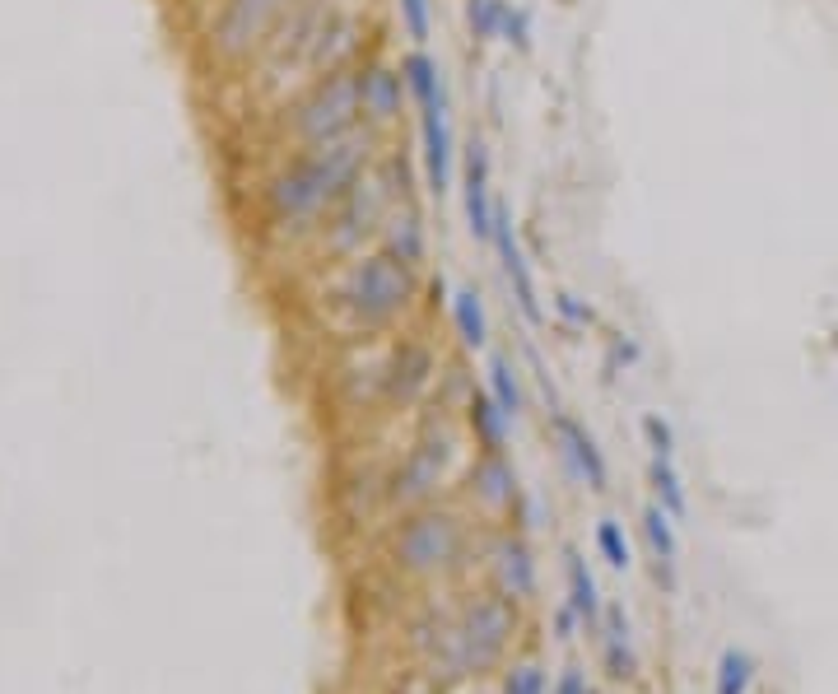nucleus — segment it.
I'll return each mask as SVG.
<instances>
[{
  "mask_svg": "<svg viewBox=\"0 0 838 694\" xmlns=\"http://www.w3.org/2000/svg\"><path fill=\"white\" fill-rule=\"evenodd\" d=\"M489 396H494V406H499L508 420L522 415V382H517V364L508 354H494V359H489Z\"/></svg>",
  "mask_w": 838,
  "mask_h": 694,
  "instance_id": "obj_23",
  "label": "nucleus"
},
{
  "mask_svg": "<svg viewBox=\"0 0 838 694\" xmlns=\"http://www.w3.org/2000/svg\"><path fill=\"white\" fill-rule=\"evenodd\" d=\"M466 420H471V434H475L480 448H485V452H503V443H508V415L494 406V396L475 392L471 406H466Z\"/></svg>",
  "mask_w": 838,
  "mask_h": 694,
  "instance_id": "obj_19",
  "label": "nucleus"
},
{
  "mask_svg": "<svg viewBox=\"0 0 838 694\" xmlns=\"http://www.w3.org/2000/svg\"><path fill=\"white\" fill-rule=\"evenodd\" d=\"M429 378H433V350L419 341H401L392 354V364H387L382 392H387V401H396V406H410V401L429 387Z\"/></svg>",
  "mask_w": 838,
  "mask_h": 694,
  "instance_id": "obj_11",
  "label": "nucleus"
},
{
  "mask_svg": "<svg viewBox=\"0 0 838 694\" xmlns=\"http://www.w3.org/2000/svg\"><path fill=\"white\" fill-rule=\"evenodd\" d=\"M503 38L513 42L517 52L527 56L531 52V14L527 10H513V5H508V14H503Z\"/></svg>",
  "mask_w": 838,
  "mask_h": 694,
  "instance_id": "obj_30",
  "label": "nucleus"
},
{
  "mask_svg": "<svg viewBox=\"0 0 838 694\" xmlns=\"http://www.w3.org/2000/svg\"><path fill=\"white\" fill-rule=\"evenodd\" d=\"M564 569H568V606L578 611L582 625L592 629L596 620H601V611H606V606H601V587H596L592 569H587V559H582L573 545L564 550Z\"/></svg>",
  "mask_w": 838,
  "mask_h": 694,
  "instance_id": "obj_17",
  "label": "nucleus"
},
{
  "mask_svg": "<svg viewBox=\"0 0 838 694\" xmlns=\"http://www.w3.org/2000/svg\"><path fill=\"white\" fill-rule=\"evenodd\" d=\"M452 327H457L461 345L466 350H485L489 345V317H485V299H480V289L466 285L452 294Z\"/></svg>",
  "mask_w": 838,
  "mask_h": 694,
  "instance_id": "obj_18",
  "label": "nucleus"
},
{
  "mask_svg": "<svg viewBox=\"0 0 838 694\" xmlns=\"http://www.w3.org/2000/svg\"><path fill=\"white\" fill-rule=\"evenodd\" d=\"M494 583H499L503 597H513V601L536 597V559H531L522 536H503L494 545Z\"/></svg>",
  "mask_w": 838,
  "mask_h": 694,
  "instance_id": "obj_13",
  "label": "nucleus"
},
{
  "mask_svg": "<svg viewBox=\"0 0 838 694\" xmlns=\"http://www.w3.org/2000/svg\"><path fill=\"white\" fill-rule=\"evenodd\" d=\"M550 694H592V690H587V681H582V671H578V667H564Z\"/></svg>",
  "mask_w": 838,
  "mask_h": 694,
  "instance_id": "obj_32",
  "label": "nucleus"
},
{
  "mask_svg": "<svg viewBox=\"0 0 838 694\" xmlns=\"http://www.w3.org/2000/svg\"><path fill=\"white\" fill-rule=\"evenodd\" d=\"M415 294H419L415 266L382 247V252H373V257H364L354 266L340 299H345V308H350V317L359 327H387V322H396L415 303Z\"/></svg>",
  "mask_w": 838,
  "mask_h": 694,
  "instance_id": "obj_2",
  "label": "nucleus"
},
{
  "mask_svg": "<svg viewBox=\"0 0 838 694\" xmlns=\"http://www.w3.org/2000/svg\"><path fill=\"white\" fill-rule=\"evenodd\" d=\"M643 438H648L652 457H676V429H671V420H662V415H643Z\"/></svg>",
  "mask_w": 838,
  "mask_h": 694,
  "instance_id": "obj_29",
  "label": "nucleus"
},
{
  "mask_svg": "<svg viewBox=\"0 0 838 694\" xmlns=\"http://www.w3.org/2000/svg\"><path fill=\"white\" fill-rule=\"evenodd\" d=\"M447 462H452V443H447V438H438V434L419 438L415 448H410V457L401 462V471L392 476V490H387L392 504H401V508L424 504V499L438 490Z\"/></svg>",
  "mask_w": 838,
  "mask_h": 694,
  "instance_id": "obj_6",
  "label": "nucleus"
},
{
  "mask_svg": "<svg viewBox=\"0 0 838 694\" xmlns=\"http://www.w3.org/2000/svg\"><path fill=\"white\" fill-rule=\"evenodd\" d=\"M401 75H406V94L415 98V108H429V103H438V98H443L438 66H433V56L424 52V47L406 52V61H401Z\"/></svg>",
  "mask_w": 838,
  "mask_h": 694,
  "instance_id": "obj_20",
  "label": "nucleus"
},
{
  "mask_svg": "<svg viewBox=\"0 0 838 694\" xmlns=\"http://www.w3.org/2000/svg\"><path fill=\"white\" fill-rule=\"evenodd\" d=\"M643 536H648L652 559H657V583L676 587V559H680L676 518H671L662 504H648V508H643Z\"/></svg>",
  "mask_w": 838,
  "mask_h": 694,
  "instance_id": "obj_14",
  "label": "nucleus"
},
{
  "mask_svg": "<svg viewBox=\"0 0 838 694\" xmlns=\"http://www.w3.org/2000/svg\"><path fill=\"white\" fill-rule=\"evenodd\" d=\"M648 480H652V490H657V504H662L671 518H685V513H690V499H685V485H680L676 457H652Z\"/></svg>",
  "mask_w": 838,
  "mask_h": 694,
  "instance_id": "obj_24",
  "label": "nucleus"
},
{
  "mask_svg": "<svg viewBox=\"0 0 838 694\" xmlns=\"http://www.w3.org/2000/svg\"><path fill=\"white\" fill-rule=\"evenodd\" d=\"M359 94H364V117L368 122H392L401 112V94H406V75L401 66H387V61H368L359 66Z\"/></svg>",
  "mask_w": 838,
  "mask_h": 694,
  "instance_id": "obj_12",
  "label": "nucleus"
},
{
  "mask_svg": "<svg viewBox=\"0 0 838 694\" xmlns=\"http://www.w3.org/2000/svg\"><path fill=\"white\" fill-rule=\"evenodd\" d=\"M401 5V24H406V38L415 42V47H424L433 33V10L429 0H396Z\"/></svg>",
  "mask_w": 838,
  "mask_h": 694,
  "instance_id": "obj_27",
  "label": "nucleus"
},
{
  "mask_svg": "<svg viewBox=\"0 0 838 694\" xmlns=\"http://www.w3.org/2000/svg\"><path fill=\"white\" fill-rule=\"evenodd\" d=\"M364 117V94H359V70L340 66L326 70L294 108V136L317 150V145H336L359 126Z\"/></svg>",
  "mask_w": 838,
  "mask_h": 694,
  "instance_id": "obj_3",
  "label": "nucleus"
},
{
  "mask_svg": "<svg viewBox=\"0 0 838 694\" xmlns=\"http://www.w3.org/2000/svg\"><path fill=\"white\" fill-rule=\"evenodd\" d=\"M755 653H745V648H727V653L717 657V671H713V694H750L755 685Z\"/></svg>",
  "mask_w": 838,
  "mask_h": 694,
  "instance_id": "obj_22",
  "label": "nucleus"
},
{
  "mask_svg": "<svg viewBox=\"0 0 838 694\" xmlns=\"http://www.w3.org/2000/svg\"><path fill=\"white\" fill-rule=\"evenodd\" d=\"M419 145H424V177H429V191L443 196L452 191V122H447V98L419 108Z\"/></svg>",
  "mask_w": 838,
  "mask_h": 694,
  "instance_id": "obj_9",
  "label": "nucleus"
},
{
  "mask_svg": "<svg viewBox=\"0 0 838 694\" xmlns=\"http://www.w3.org/2000/svg\"><path fill=\"white\" fill-rule=\"evenodd\" d=\"M494 247H499L503 275H508V285H513L517 313L527 317V327H541V322H545V308H541V294H536V275H531V261L522 257V247H517L513 215H508L503 205H494Z\"/></svg>",
  "mask_w": 838,
  "mask_h": 694,
  "instance_id": "obj_7",
  "label": "nucleus"
},
{
  "mask_svg": "<svg viewBox=\"0 0 838 694\" xmlns=\"http://www.w3.org/2000/svg\"><path fill=\"white\" fill-rule=\"evenodd\" d=\"M555 313L564 317L568 327H587V322H592V303H582L578 294H555Z\"/></svg>",
  "mask_w": 838,
  "mask_h": 694,
  "instance_id": "obj_31",
  "label": "nucleus"
},
{
  "mask_svg": "<svg viewBox=\"0 0 838 694\" xmlns=\"http://www.w3.org/2000/svg\"><path fill=\"white\" fill-rule=\"evenodd\" d=\"M596 550H601V559H606L610 569H620V573H629V564H634L629 536H624V527L615 518H601V522H596Z\"/></svg>",
  "mask_w": 838,
  "mask_h": 694,
  "instance_id": "obj_25",
  "label": "nucleus"
},
{
  "mask_svg": "<svg viewBox=\"0 0 838 694\" xmlns=\"http://www.w3.org/2000/svg\"><path fill=\"white\" fill-rule=\"evenodd\" d=\"M503 14H508V0H471L466 5V24H471L475 42H494L503 38Z\"/></svg>",
  "mask_w": 838,
  "mask_h": 694,
  "instance_id": "obj_26",
  "label": "nucleus"
},
{
  "mask_svg": "<svg viewBox=\"0 0 838 694\" xmlns=\"http://www.w3.org/2000/svg\"><path fill=\"white\" fill-rule=\"evenodd\" d=\"M555 434H559V443H564V457H568V471L587 485V490H606L610 485V466H606V457H601V448H596V438L582 429L568 410H555Z\"/></svg>",
  "mask_w": 838,
  "mask_h": 694,
  "instance_id": "obj_10",
  "label": "nucleus"
},
{
  "mask_svg": "<svg viewBox=\"0 0 838 694\" xmlns=\"http://www.w3.org/2000/svg\"><path fill=\"white\" fill-rule=\"evenodd\" d=\"M503 694H545V671L536 662H517L503 671Z\"/></svg>",
  "mask_w": 838,
  "mask_h": 694,
  "instance_id": "obj_28",
  "label": "nucleus"
},
{
  "mask_svg": "<svg viewBox=\"0 0 838 694\" xmlns=\"http://www.w3.org/2000/svg\"><path fill=\"white\" fill-rule=\"evenodd\" d=\"M461 545H466V531H461L457 513L424 508V513L401 522V531H396V541H392V559H396V569L410 573V578H429V573H443L457 564Z\"/></svg>",
  "mask_w": 838,
  "mask_h": 694,
  "instance_id": "obj_4",
  "label": "nucleus"
},
{
  "mask_svg": "<svg viewBox=\"0 0 838 694\" xmlns=\"http://www.w3.org/2000/svg\"><path fill=\"white\" fill-rule=\"evenodd\" d=\"M601 648H606L610 681H634V676H638V653H634V629H629L624 606H610V611H606V634H601Z\"/></svg>",
  "mask_w": 838,
  "mask_h": 694,
  "instance_id": "obj_15",
  "label": "nucleus"
},
{
  "mask_svg": "<svg viewBox=\"0 0 838 694\" xmlns=\"http://www.w3.org/2000/svg\"><path fill=\"white\" fill-rule=\"evenodd\" d=\"M424 247H429L424 243V219H419L415 205H406V210L387 224V252L410 261V266H419V261H424Z\"/></svg>",
  "mask_w": 838,
  "mask_h": 694,
  "instance_id": "obj_21",
  "label": "nucleus"
},
{
  "mask_svg": "<svg viewBox=\"0 0 838 694\" xmlns=\"http://www.w3.org/2000/svg\"><path fill=\"white\" fill-rule=\"evenodd\" d=\"M461 205H466V224L475 238L494 243V196H489V145L480 136L466 140L461 154Z\"/></svg>",
  "mask_w": 838,
  "mask_h": 694,
  "instance_id": "obj_8",
  "label": "nucleus"
},
{
  "mask_svg": "<svg viewBox=\"0 0 838 694\" xmlns=\"http://www.w3.org/2000/svg\"><path fill=\"white\" fill-rule=\"evenodd\" d=\"M471 490L485 508H508L517 494V480H513V466L503 462V452H485L480 466L471 471Z\"/></svg>",
  "mask_w": 838,
  "mask_h": 694,
  "instance_id": "obj_16",
  "label": "nucleus"
},
{
  "mask_svg": "<svg viewBox=\"0 0 838 694\" xmlns=\"http://www.w3.org/2000/svg\"><path fill=\"white\" fill-rule=\"evenodd\" d=\"M364 145L359 140H336V145H317L303 159L284 168L266 187V205L280 224H298V219L317 215L322 205L345 201L359 182V168H364Z\"/></svg>",
  "mask_w": 838,
  "mask_h": 694,
  "instance_id": "obj_1",
  "label": "nucleus"
},
{
  "mask_svg": "<svg viewBox=\"0 0 838 694\" xmlns=\"http://www.w3.org/2000/svg\"><path fill=\"white\" fill-rule=\"evenodd\" d=\"M582 620H578V611H573V606H564V611H555V639L559 643H568L573 639V629H578Z\"/></svg>",
  "mask_w": 838,
  "mask_h": 694,
  "instance_id": "obj_33",
  "label": "nucleus"
},
{
  "mask_svg": "<svg viewBox=\"0 0 838 694\" xmlns=\"http://www.w3.org/2000/svg\"><path fill=\"white\" fill-rule=\"evenodd\" d=\"M513 629H517V611H513V597H475L466 606L457 625V653H461V667L471 676H485L503 662L508 643H513Z\"/></svg>",
  "mask_w": 838,
  "mask_h": 694,
  "instance_id": "obj_5",
  "label": "nucleus"
}]
</instances>
